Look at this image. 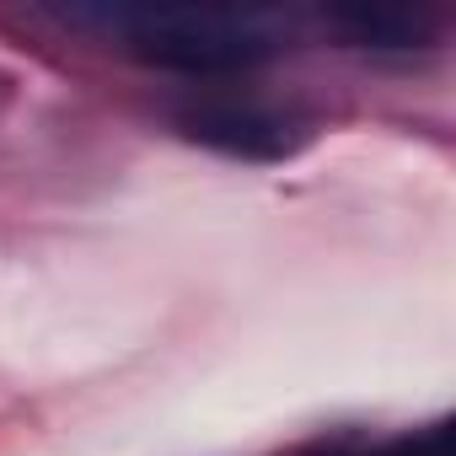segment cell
<instances>
[{
    "mask_svg": "<svg viewBox=\"0 0 456 456\" xmlns=\"http://www.w3.org/2000/svg\"><path fill=\"white\" fill-rule=\"evenodd\" d=\"M102 22L108 33L124 38L134 60L183 76H232L274 49L264 17L220 6H140V12H102Z\"/></svg>",
    "mask_w": 456,
    "mask_h": 456,
    "instance_id": "cell-1",
    "label": "cell"
},
{
    "mask_svg": "<svg viewBox=\"0 0 456 456\" xmlns=\"http://www.w3.org/2000/svg\"><path fill=\"white\" fill-rule=\"evenodd\" d=\"M183 134L188 140H204L225 156H248V161H274L296 145V124L264 102H248V97H199L177 113Z\"/></svg>",
    "mask_w": 456,
    "mask_h": 456,
    "instance_id": "cell-2",
    "label": "cell"
},
{
    "mask_svg": "<svg viewBox=\"0 0 456 456\" xmlns=\"http://www.w3.org/2000/svg\"><path fill=\"white\" fill-rule=\"evenodd\" d=\"M338 22L376 49H419L429 38V17L408 6H360V12H344Z\"/></svg>",
    "mask_w": 456,
    "mask_h": 456,
    "instance_id": "cell-3",
    "label": "cell"
}]
</instances>
